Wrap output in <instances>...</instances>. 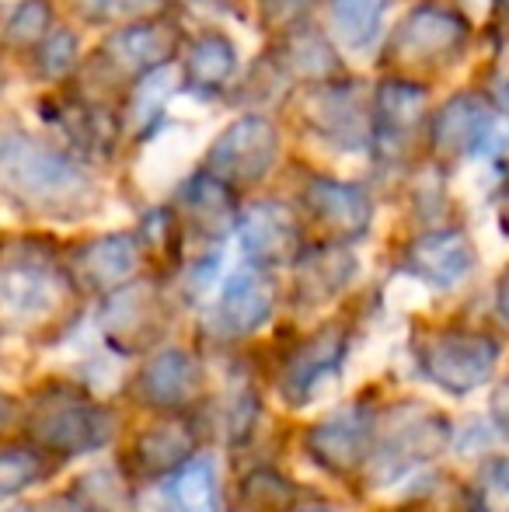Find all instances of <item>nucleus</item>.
<instances>
[{
	"label": "nucleus",
	"instance_id": "nucleus-10",
	"mask_svg": "<svg viewBox=\"0 0 509 512\" xmlns=\"http://www.w3.org/2000/svg\"><path fill=\"white\" fill-rule=\"evenodd\" d=\"M464 39H468V25H464L461 14L447 11V7L422 4L398 25L391 46H387V60L405 63V67L443 63L461 53Z\"/></svg>",
	"mask_w": 509,
	"mask_h": 512
},
{
	"label": "nucleus",
	"instance_id": "nucleus-40",
	"mask_svg": "<svg viewBox=\"0 0 509 512\" xmlns=\"http://www.w3.org/2000/svg\"><path fill=\"white\" fill-rule=\"evenodd\" d=\"M293 512H335V509H332V506H325V502H307V506L300 502V506L293 509Z\"/></svg>",
	"mask_w": 509,
	"mask_h": 512
},
{
	"label": "nucleus",
	"instance_id": "nucleus-30",
	"mask_svg": "<svg viewBox=\"0 0 509 512\" xmlns=\"http://www.w3.org/2000/svg\"><path fill=\"white\" fill-rule=\"evenodd\" d=\"M136 237H140L143 255H150L157 265H168V272L178 265V255H182V230H178V220L171 209H154V213L143 220Z\"/></svg>",
	"mask_w": 509,
	"mask_h": 512
},
{
	"label": "nucleus",
	"instance_id": "nucleus-20",
	"mask_svg": "<svg viewBox=\"0 0 509 512\" xmlns=\"http://www.w3.org/2000/svg\"><path fill=\"white\" fill-rule=\"evenodd\" d=\"M178 209H182L185 223L196 227L203 237H224L231 227H238V213H234L231 182H224L213 171L189 178L178 192Z\"/></svg>",
	"mask_w": 509,
	"mask_h": 512
},
{
	"label": "nucleus",
	"instance_id": "nucleus-34",
	"mask_svg": "<svg viewBox=\"0 0 509 512\" xmlns=\"http://www.w3.org/2000/svg\"><path fill=\"white\" fill-rule=\"evenodd\" d=\"M49 21H53V11H49L46 0H25L18 11L7 21V39L14 46H28V42H42L49 32Z\"/></svg>",
	"mask_w": 509,
	"mask_h": 512
},
{
	"label": "nucleus",
	"instance_id": "nucleus-3",
	"mask_svg": "<svg viewBox=\"0 0 509 512\" xmlns=\"http://www.w3.org/2000/svg\"><path fill=\"white\" fill-rule=\"evenodd\" d=\"M21 429L35 446L70 460L102 450L112 436V418L84 387L53 380L28 398Z\"/></svg>",
	"mask_w": 509,
	"mask_h": 512
},
{
	"label": "nucleus",
	"instance_id": "nucleus-7",
	"mask_svg": "<svg viewBox=\"0 0 509 512\" xmlns=\"http://www.w3.org/2000/svg\"><path fill=\"white\" fill-rule=\"evenodd\" d=\"M171 321V310L164 304L161 290L154 283H126L109 293L98 314V328L105 345L119 356H140L150 352L164 338Z\"/></svg>",
	"mask_w": 509,
	"mask_h": 512
},
{
	"label": "nucleus",
	"instance_id": "nucleus-16",
	"mask_svg": "<svg viewBox=\"0 0 509 512\" xmlns=\"http://www.w3.org/2000/svg\"><path fill=\"white\" fill-rule=\"evenodd\" d=\"M475 244L464 230H429L405 251V269L436 290H454L475 272Z\"/></svg>",
	"mask_w": 509,
	"mask_h": 512
},
{
	"label": "nucleus",
	"instance_id": "nucleus-31",
	"mask_svg": "<svg viewBox=\"0 0 509 512\" xmlns=\"http://www.w3.org/2000/svg\"><path fill=\"white\" fill-rule=\"evenodd\" d=\"M471 509L509 512V457H492L471 478Z\"/></svg>",
	"mask_w": 509,
	"mask_h": 512
},
{
	"label": "nucleus",
	"instance_id": "nucleus-39",
	"mask_svg": "<svg viewBox=\"0 0 509 512\" xmlns=\"http://www.w3.org/2000/svg\"><path fill=\"white\" fill-rule=\"evenodd\" d=\"M499 227H503V234H509V192L503 196V203H499Z\"/></svg>",
	"mask_w": 509,
	"mask_h": 512
},
{
	"label": "nucleus",
	"instance_id": "nucleus-23",
	"mask_svg": "<svg viewBox=\"0 0 509 512\" xmlns=\"http://www.w3.org/2000/svg\"><path fill=\"white\" fill-rule=\"evenodd\" d=\"M60 464L63 460L56 457V453L35 446L32 439H25V443H7L4 453H0V495L14 499V495H21L25 488L39 485L49 474L60 471Z\"/></svg>",
	"mask_w": 509,
	"mask_h": 512
},
{
	"label": "nucleus",
	"instance_id": "nucleus-29",
	"mask_svg": "<svg viewBox=\"0 0 509 512\" xmlns=\"http://www.w3.org/2000/svg\"><path fill=\"white\" fill-rule=\"evenodd\" d=\"M381 11H384V0H335L332 4L335 32L353 49L367 46L377 35V28H381Z\"/></svg>",
	"mask_w": 509,
	"mask_h": 512
},
{
	"label": "nucleus",
	"instance_id": "nucleus-13",
	"mask_svg": "<svg viewBox=\"0 0 509 512\" xmlns=\"http://www.w3.org/2000/svg\"><path fill=\"white\" fill-rule=\"evenodd\" d=\"M241 248L255 265H290L304 255V230L290 206L255 203L238 216Z\"/></svg>",
	"mask_w": 509,
	"mask_h": 512
},
{
	"label": "nucleus",
	"instance_id": "nucleus-37",
	"mask_svg": "<svg viewBox=\"0 0 509 512\" xmlns=\"http://www.w3.org/2000/svg\"><path fill=\"white\" fill-rule=\"evenodd\" d=\"M489 408H492V418H496V429L509 439V370H506V377L499 380L496 391H492Z\"/></svg>",
	"mask_w": 509,
	"mask_h": 512
},
{
	"label": "nucleus",
	"instance_id": "nucleus-38",
	"mask_svg": "<svg viewBox=\"0 0 509 512\" xmlns=\"http://www.w3.org/2000/svg\"><path fill=\"white\" fill-rule=\"evenodd\" d=\"M496 310L503 314V321H509V269L499 276V283H496Z\"/></svg>",
	"mask_w": 509,
	"mask_h": 512
},
{
	"label": "nucleus",
	"instance_id": "nucleus-11",
	"mask_svg": "<svg viewBox=\"0 0 509 512\" xmlns=\"http://www.w3.org/2000/svg\"><path fill=\"white\" fill-rule=\"evenodd\" d=\"M279 154L276 126L262 115H245L234 122L210 150V171L231 185H252L265 178Z\"/></svg>",
	"mask_w": 509,
	"mask_h": 512
},
{
	"label": "nucleus",
	"instance_id": "nucleus-5",
	"mask_svg": "<svg viewBox=\"0 0 509 512\" xmlns=\"http://www.w3.org/2000/svg\"><path fill=\"white\" fill-rule=\"evenodd\" d=\"M450 443V422L426 401H398L387 411H377L374 467L377 481H398L419 464L436 460Z\"/></svg>",
	"mask_w": 509,
	"mask_h": 512
},
{
	"label": "nucleus",
	"instance_id": "nucleus-2",
	"mask_svg": "<svg viewBox=\"0 0 509 512\" xmlns=\"http://www.w3.org/2000/svg\"><path fill=\"white\" fill-rule=\"evenodd\" d=\"M4 192L46 216H77L91 203V182L70 157L28 136H7L0 154Z\"/></svg>",
	"mask_w": 509,
	"mask_h": 512
},
{
	"label": "nucleus",
	"instance_id": "nucleus-18",
	"mask_svg": "<svg viewBox=\"0 0 509 512\" xmlns=\"http://www.w3.org/2000/svg\"><path fill=\"white\" fill-rule=\"evenodd\" d=\"M293 265H297L293 297H297L300 307H318V304L335 300L342 290H346V283L356 272V258L349 255L339 241L304 251Z\"/></svg>",
	"mask_w": 509,
	"mask_h": 512
},
{
	"label": "nucleus",
	"instance_id": "nucleus-21",
	"mask_svg": "<svg viewBox=\"0 0 509 512\" xmlns=\"http://www.w3.org/2000/svg\"><path fill=\"white\" fill-rule=\"evenodd\" d=\"M178 49V32L171 25H161V21H147L119 32L116 39L109 42V53L116 60V67H126L133 74H150V70L164 67L171 60V53Z\"/></svg>",
	"mask_w": 509,
	"mask_h": 512
},
{
	"label": "nucleus",
	"instance_id": "nucleus-12",
	"mask_svg": "<svg viewBox=\"0 0 509 512\" xmlns=\"http://www.w3.org/2000/svg\"><path fill=\"white\" fill-rule=\"evenodd\" d=\"M203 366L185 349H161L133 377V398L154 411H189L203 398Z\"/></svg>",
	"mask_w": 509,
	"mask_h": 512
},
{
	"label": "nucleus",
	"instance_id": "nucleus-26",
	"mask_svg": "<svg viewBox=\"0 0 509 512\" xmlns=\"http://www.w3.org/2000/svg\"><path fill=\"white\" fill-rule=\"evenodd\" d=\"M422 108H426V88L408 81H387L377 95V112H381L384 136H408L419 122Z\"/></svg>",
	"mask_w": 509,
	"mask_h": 512
},
{
	"label": "nucleus",
	"instance_id": "nucleus-42",
	"mask_svg": "<svg viewBox=\"0 0 509 512\" xmlns=\"http://www.w3.org/2000/svg\"><path fill=\"white\" fill-rule=\"evenodd\" d=\"M503 105H506V112H509V88H506V95H503Z\"/></svg>",
	"mask_w": 509,
	"mask_h": 512
},
{
	"label": "nucleus",
	"instance_id": "nucleus-24",
	"mask_svg": "<svg viewBox=\"0 0 509 512\" xmlns=\"http://www.w3.org/2000/svg\"><path fill=\"white\" fill-rule=\"evenodd\" d=\"M168 509L171 512H224L220 506L217 467L206 457H192L185 467L171 474L168 485Z\"/></svg>",
	"mask_w": 509,
	"mask_h": 512
},
{
	"label": "nucleus",
	"instance_id": "nucleus-36",
	"mask_svg": "<svg viewBox=\"0 0 509 512\" xmlns=\"http://www.w3.org/2000/svg\"><path fill=\"white\" fill-rule=\"evenodd\" d=\"M258 4H262V14L272 28H283L290 21H297L311 7V0H258Z\"/></svg>",
	"mask_w": 509,
	"mask_h": 512
},
{
	"label": "nucleus",
	"instance_id": "nucleus-35",
	"mask_svg": "<svg viewBox=\"0 0 509 512\" xmlns=\"http://www.w3.org/2000/svg\"><path fill=\"white\" fill-rule=\"evenodd\" d=\"M77 60V39L67 32V28H56L53 35L42 39L39 49V70L46 77H63Z\"/></svg>",
	"mask_w": 509,
	"mask_h": 512
},
{
	"label": "nucleus",
	"instance_id": "nucleus-15",
	"mask_svg": "<svg viewBox=\"0 0 509 512\" xmlns=\"http://www.w3.org/2000/svg\"><path fill=\"white\" fill-rule=\"evenodd\" d=\"M140 237L133 234H105L77 248L70 276L81 286V293H116L119 286L133 283L140 269Z\"/></svg>",
	"mask_w": 509,
	"mask_h": 512
},
{
	"label": "nucleus",
	"instance_id": "nucleus-9",
	"mask_svg": "<svg viewBox=\"0 0 509 512\" xmlns=\"http://www.w3.org/2000/svg\"><path fill=\"white\" fill-rule=\"evenodd\" d=\"M199 429L189 411H161L150 425H143L126 450V467L143 481L171 478L178 467L196 457Z\"/></svg>",
	"mask_w": 509,
	"mask_h": 512
},
{
	"label": "nucleus",
	"instance_id": "nucleus-32",
	"mask_svg": "<svg viewBox=\"0 0 509 512\" xmlns=\"http://www.w3.org/2000/svg\"><path fill=\"white\" fill-rule=\"evenodd\" d=\"M74 499L91 512H119L126 506V488L109 471H91L74 485Z\"/></svg>",
	"mask_w": 509,
	"mask_h": 512
},
{
	"label": "nucleus",
	"instance_id": "nucleus-6",
	"mask_svg": "<svg viewBox=\"0 0 509 512\" xmlns=\"http://www.w3.org/2000/svg\"><path fill=\"white\" fill-rule=\"evenodd\" d=\"M374 443H377V411L363 405V401L318 418L304 432L307 457L321 471L335 474V478H353L363 467H370Z\"/></svg>",
	"mask_w": 509,
	"mask_h": 512
},
{
	"label": "nucleus",
	"instance_id": "nucleus-41",
	"mask_svg": "<svg viewBox=\"0 0 509 512\" xmlns=\"http://www.w3.org/2000/svg\"><path fill=\"white\" fill-rule=\"evenodd\" d=\"M7 512H46V502H39V506H14Z\"/></svg>",
	"mask_w": 509,
	"mask_h": 512
},
{
	"label": "nucleus",
	"instance_id": "nucleus-33",
	"mask_svg": "<svg viewBox=\"0 0 509 512\" xmlns=\"http://www.w3.org/2000/svg\"><path fill=\"white\" fill-rule=\"evenodd\" d=\"M171 0H74V7L88 21H129V18H150L164 11Z\"/></svg>",
	"mask_w": 509,
	"mask_h": 512
},
{
	"label": "nucleus",
	"instance_id": "nucleus-25",
	"mask_svg": "<svg viewBox=\"0 0 509 512\" xmlns=\"http://www.w3.org/2000/svg\"><path fill=\"white\" fill-rule=\"evenodd\" d=\"M304 112L311 115L314 129L328 136V140H339L356 147L360 143V112L353 105V95L346 88H325V91H314L307 98Z\"/></svg>",
	"mask_w": 509,
	"mask_h": 512
},
{
	"label": "nucleus",
	"instance_id": "nucleus-1",
	"mask_svg": "<svg viewBox=\"0 0 509 512\" xmlns=\"http://www.w3.org/2000/svg\"><path fill=\"white\" fill-rule=\"evenodd\" d=\"M81 286L70 272L39 251L35 244L7 248L4 269H0V310H4L7 331L25 338L60 335L74 317V300Z\"/></svg>",
	"mask_w": 509,
	"mask_h": 512
},
{
	"label": "nucleus",
	"instance_id": "nucleus-19",
	"mask_svg": "<svg viewBox=\"0 0 509 512\" xmlns=\"http://www.w3.org/2000/svg\"><path fill=\"white\" fill-rule=\"evenodd\" d=\"M492 136H499V126L492 122V112L482 98L475 95H457L454 102L443 105V112L433 122V143L447 157L485 150Z\"/></svg>",
	"mask_w": 509,
	"mask_h": 512
},
{
	"label": "nucleus",
	"instance_id": "nucleus-8",
	"mask_svg": "<svg viewBox=\"0 0 509 512\" xmlns=\"http://www.w3.org/2000/svg\"><path fill=\"white\" fill-rule=\"evenodd\" d=\"M349 356V328L342 321H328L293 342L279 359L276 387L290 408H300L325 377H335Z\"/></svg>",
	"mask_w": 509,
	"mask_h": 512
},
{
	"label": "nucleus",
	"instance_id": "nucleus-4",
	"mask_svg": "<svg viewBox=\"0 0 509 512\" xmlns=\"http://www.w3.org/2000/svg\"><path fill=\"white\" fill-rule=\"evenodd\" d=\"M412 352L426 380L447 394H471L492 380L503 345L478 328H422L415 331Z\"/></svg>",
	"mask_w": 509,
	"mask_h": 512
},
{
	"label": "nucleus",
	"instance_id": "nucleus-14",
	"mask_svg": "<svg viewBox=\"0 0 509 512\" xmlns=\"http://www.w3.org/2000/svg\"><path fill=\"white\" fill-rule=\"evenodd\" d=\"M276 310V286L262 269H241L224 283L217 307L210 314V328L220 338L255 335Z\"/></svg>",
	"mask_w": 509,
	"mask_h": 512
},
{
	"label": "nucleus",
	"instance_id": "nucleus-27",
	"mask_svg": "<svg viewBox=\"0 0 509 512\" xmlns=\"http://www.w3.org/2000/svg\"><path fill=\"white\" fill-rule=\"evenodd\" d=\"M283 53H286V63H290L300 77H307V81H325V77L339 74V56L328 46L325 35H318L314 28L293 32L290 39H286Z\"/></svg>",
	"mask_w": 509,
	"mask_h": 512
},
{
	"label": "nucleus",
	"instance_id": "nucleus-28",
	"mask_svg": "<svg viewBox=\"0 0 509 512\" xmlns=\"http://www.w3.org/2000/svg\"><path fill=\"white\" fill-rule=\"evenodd\" d=\"M234 67H238V53H234V46L224 35H203V39L192 46L189 77L199 88L213 91V88H220V84H227Z\"/></svg>",
	"mask_w": 509,
	"mask_h": 512
},
{
	"label": "nucleus",
	"instance_id": "nucleus-22",
	"mask_svg": "<svg viewBox=\"0 0 509 512\" xmlns=\"http://www.w3.org/2000/svg\"><path fill=\"white\" fill-rule=\"evenodd\" d=\"M300 506V488L276 467H252L234 485L238 512H293Z\"/></svg>",
	"mask_w": 509,
	"mask_h": 512
},
{
	"label": "nucleus",
	"instance_id": "nucleus-17",
	"mask_svg": "<svg viewBox=\"0 0 509 512\" xmlns=\"http://www.w3.org/2000/svg\"><path fill=\"white\" fill-rule=\"evenodd\" d=\"M304 206L311 220L325 227L328 237L339 244L367 234L370 216H374L367 192L356 189V185L335 182V178H311L304 189Z\"/></svg>",
	"mask_w": 509,
	"mask_h": 512
}]
</instances>
